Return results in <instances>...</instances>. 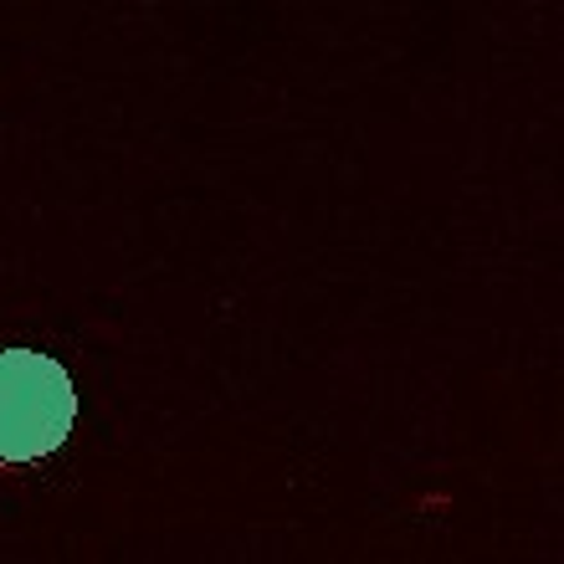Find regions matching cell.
I'll return each instance as SVG.
<instances>
[{
    "instance_id": "obj_1",
    "label": "cell",
    "mask_w": 564,
    "mask_h": 564,
    "mask_svg": "<svg viewBox=\"0 0 564 564\" xmlns=\"http://www.w3.org/2000/svg\"><path fill=\"white\" fill-rule=\"evenodd\" d=\"M77 421L73 375L36 349H0V467L52 457Z\"/></svg>"
}]
</instances>
